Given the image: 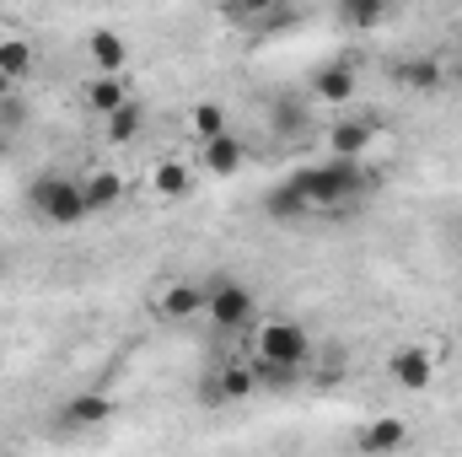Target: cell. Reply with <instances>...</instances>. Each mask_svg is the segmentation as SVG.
<instances>
[{
    "label": "cell",
    "instance_id": "15",
    "mask_svg": "<svg viewBox=\"0 0 462 457\" xmlns=\"http://www.w3.org/2000/svg\"><path fill=\"white\" fill-rule=\"evenodd\" d=\"M87 54H92V65H97V70H108V76H118V70L129 65V43L118 38L114 27H97V33L87 38Z\"/></svg>",
    "mask_w": 462,
    "mask_h": 457
},
{
    "label": "cell",
    "instance_id": "29",
    "mask_svg": "<svg viewBox=\"0 0 462 457\" xmlns=\"http://www.w3.org/2000/svg\"><path fill=\"white\" fill-rule=\"evenodd\" d=\"M274 5H285V0H274Z\"/></svg>",
    "mask_w": 462,
    "mask_h": 457
},
{
    "label": "cell",
    "instance_id": "23",
    "mask_svg": "<svg viewBox=\"0 0 462 457\" xmlns=\"http://www.w3.org/2000/svg\"><path fill=\"white\" fill-rule=\"evenodd\" d=\"M253 371H258V382H269V387H296V366H280V360H263V355H253Z\"/></svg>",
    "mask_w": 462,
    "mask_h": 457
},
{
    "label": "cell",
    "instance_id": "28",
    "mask_svg": "<svg viewBox=\"0 0 462 457\" xmlns=\"http://www.w3.org/2000/svg\"><path fill=\"white\" fill-rule=\"evenodd\" d=\"M0 269H5V258H0Z\"/></svg>",
    "mask_w": 462,
    "mask_h": 457
},
{
    "label": "cell",
    "instance_id": "3",
    "mask_svg": "<svg viewBox=\"0 0 462 457\" xmlns=\"http://www.w3.org/2000/svg\"><path fill=\"white\" fill-rule=\"evenodd\" d=\"M205 318L221 329V334H236L258 318V302H253V285L231 280V275H216L205 280Z\"/></svg>",
    "mask_w": 462,
    "mask_h": 457
},
{
    "label": "cell",
    "instance_id": "4",
    "mask_svg": "<svg viewBox=\"0 0 462 457\" xmlns=\"http://www.w3.org/2000/svg\"><path fill=\"white\" fill-rule=\"evenodd\" d=\"M258 355L301 371V366L312 360V334H307V323H296V318H269V323L258 329Z\"/></svg>",
    "mask_w": 462,
    "mask_h": 457
},
{
    "label": "cell",
    "instance_id": "5",
    "mask_svg": "<svg viewBox=\"0 0 462 457\" xmlns=\"http://www.w3.org/2000/svg\"><path fill=\"white\" fill-rule=\"evenodd\" d=\"M360 98V70L345 65V60H334V65H318L312 70V103H323V108H349Z\"/></svg>",
    "mask_w": 462,
    "mask_h": 457
},
{
    "label": "cell",
    "instance_id": "20",
    "mask_svg": "<svg viewBox=\"0 0 462 457\" xmlns=\"http://www.w3.org/2000/svg\"><path fill=\"white\" fill-rule=\"evenodd\" d=\"M151 189H156V200H183L189 194V167L183 162H162L156 178H151Z\"/></svg>",
    "mask_w": 462,
    "mask_h": 457
},
{
    "label": "cell",
    "instance_id": "11",
    "mask_svg": "<svg viewBox=\"0 0 462 457\" xmlns=\"http://www.w3.org/2000/svg\"><path fill=\"white\" fill-rule=\"evenodd\" d=\"M253 387H258V371L253 366H221L205 382V398L210 404H242V398H253Z\"/></svg>",
    "mask_w": 462,
    "mask_h": 457
},
{
    "label": "cell",
    "instance_id": "16",
    "mask_svg": "<svg viewBox=\"0 0 462 457\" xmlns=\"http://www.w3.org/2000/svg\"><path fill=\"white\" fill-rule=\"evenodd\" d=\"M81 194H87V210L97 216V210H114L118 200H124V178H118L114 167H97L92 178H81Z\"/></svg>",
    "mask_w": 462,
    "mask_h": 457
},
{
    "label": "cell",
    "instance_id": "12",
    "mask_svg": "<svg viewBox=\"0 0 462 457\" xmlns=\"http://www.w3.org/2000/svg\"><path fill=\"white\" fill-rule=\"evenodd\" d=\"M355 447H360V452H398V447H409V425H403L398 415H382V420H371V425L355 436Z\"/></svg>",
    "mask_w": 462,
    "mask_h": 457
},
{
    "label": "cell",
    "instance_id": "8",
    "mask_svg": "<svg viewBox=\"0 0 462 457\" xmlns=\"http://www.w3.org/2000/svg\"><path fill=\"white\" fill-rule=\"evenodd\" d=\"M108 420H114V398L108 393H76V398L60 404V425L65 431H97Z\"/></svg>",
    "mask_w": 462,
    "mask_h": 457
},
{
    "label": "cell",
    "instance_id": "14",
    "mask_svg": "<svg viewBox=\"0 0 462 457\" xmlns=\"http://www.w3.org/2000/svg\"><path fill=\"white\" fill-rule=\"evenodd\" d=\"M263 216H269V221H307V216H312V205H307V194L285 178L280 189H269V194H263Z\"/></svg>",
    "mask_w": 462,
    "mask_h": 457
},
{
    "label": "cell",
    "instance_id": "19",
    "mask_svg": "<svg viewBox=\"0 0 462 457\" xmlns=\"http://www.w3.org/2000/svg\"><path fill=\"white\" fill-rule=\"evenodd\" d=\"M0 70H11L16 81L32 76V43L16 38V33H0Z\"/></svg>",
    "mask_w": 462,
    "mask_h": 457
},
{
    "label": "cell",
    "instance_id": "25",
    "mask_svg": "<svg viewBox=\"0 0 462 457\" xmlns=\"http://www.w3.org/2000/svg\"><path fill=\"white\" fill-rule=\"evenodd\" d=\"M22 124H27V103L11 92V98L0 103V129H22Z\"/></svg>",
    "mask_w": 462,
    "mask_h": 457
},
{
    "label": "cell",
    "instance_id": "10",
    "mask_svg": "<svg viewBox=\"0 0 462 457\" xmlns=\"http://www.w3.org/2000/svg\"><path fill=\"white\" fill-rule=\"evenodd\" d=\"M371 140H376V124H371V118H360V114L334 118V129H328V156H365Z\"/></svg>",
    "mask_w": 462,
    "mask_h": 457
},
{
    "label": "cell",
    "instance_id": "24",
    "mask_svg": "<svg viewBox=\"0 0 462 457\" xmlns=\"http://www.w3.org/2000/svg\"><path fill=\"white\" fill-rule=\"evenodd\" d=\"M274 129H280V135H301V124H307V114H301V103H291V98H280V103H274Z\"/></svg>",
    "mask_w": 462,
    "mask_h": 457
},
{
    "label": "cell",
    "instance_id": "27",
    "mask_svg": "<svg viewBox=\"0 0 462 457\" xmlns=\"http://www.w3.org/2000/svg\"><path fill=\"white\" fill-rule=\"evenodd\" d=\"M11 156V129H0V162Z\"/></svg>",
    "mask_w": 462,
    "mask_h": 457
},
{
    "label": "cell",
    "instance_id": "17",
    "mask_svg": "<svg viewBox=\"0 0 462 457\" xmlns=\"http://www.w3.org/2000/svg\"><path fill=\"white\" fill-rule=\"evenodd\" d=\"M140 129H145V103H134V98H129V103H118L114 114L103 118V135H108V145H129Z\"/></svg>",
    "mask_w": 462,
    "mask_h": 457
},
{
    "label": "cell",
    "instance_id": "26",
    "mask_svg": "<svg viewBox=\"0 0 462 457\" xmlns=\"http://www.w3.org/2000/svg\"><path fill=\"white\" fill-rule=\"evenodd\" d=\"M11 92H16V76H11V70H0V103H5Z\"/></svg>",
    "mask_w": 462,
    "mask_h": 457
},
{
    "label": "cell",
    "instance_id": "1",
    "mask_svg": "<svg viewBox=\"0 0 462 457\" xmlns=\"http://www.w3.org/2000/svg\"><path fill=\"white\" fill-rule=\"evenodd\" d=\"M291 183L307 194L312 210H345V205H360V200H365L371 173H365V156H328V162H318V167L291 173Z\"/></svg>",
    "mask_w": 462,
    "mask_h": 457
},
{
    "label": "cell",
    "instance_id": "22",
    "mask_svg": "<svg viewBox=\"0 0 462 457\" xmlns=\"http://www.w3.org/2000/svg\"><path fill=\"white\" fill-rule=\"evenodd\" d=\"M382 11H387V0H339V16L349 27H376Z\"/></svg>",
    "mask_w": 462,
    "mask_h": 457
},
{
    "label": "cell",
    "instance_id": "21",
    "mask_svg": "<svg viewBox=\"0 0 462 457\" xmlns=\"http://www.w3.org/2000/svg\"><path fill=\"white\" fill-rule=\"evenodd\" d=\"M189 129L199 135V140H210V135H221V129H231V118L221 103H199V108H189Z\"/></svg>",
    "mask_w": 462,
    "mask_h": 457
},
{
    "label": "cell",
    "instance_id": "13",
    "mask_svg": "<svg viewBox=\"0 0 462 457\" xmlns=\"http://www.w3.org/2000/svg\"><path fill=\"white\" fill-rule=\"evenodd\" d=\"M393 81H398V87H409V92H436L447 76H441V60L420 54V60H398V65H393Z\"/></svg>",
    "mask_w": 462,
    "mask_h": 457
},
{
    "label": "cell",
    "instance_id": "6",
    "mask_svg": "<svg viewBox=\"0 0 462 457\" xmlns=\"http://www.w3.org/2000/svg\"><path fill=\"white\" fill-rule=\"evenodd\" d=\"M156 318H167V323H194V318H205V285H199V280H167V285L156 291Z\"/></svg>",
    "mask_w": 462,
    "mask_h": 457
},
{
    "label": "cell",
    "instance_id": "18",
    "mask_svg": "<svg viewBox=\"0 0 462 457\" xmlns=\"http://www.w3.org/2000/svg\"><path fill=\"white\" fill-rule=\"evenodd\" d=\"M118 103H129V92H124V81H118V76H108V70H97V76H92V81H87V108H92V114H114Z\"/></svg>",
    "mask_w": 462,
    "mask_h": 457
},
{
    "label": "cell",
    "instance_id": "9",
    "mask_svg": "<svg viewBox=\"0 0 462 457\" xmlns=\"http://www.w3.org/2000/svg\"><path fill=\"white\" fill-rule=\"evenodd\" d=\"M199 162H205V173H216V178H236L242 162H247V145H242L231 129H221V135L199 140Z\"/></svg>",
    "mask_w": 462,
    "mask_h": 457
},
{
    "label": "cell",
    "instance_id": "7",
    "mask_svg": "<svg viewBox=\"0 0 462 457\" xmlns=\"http://www.w3.org/2000/svg\"><path fill=\"white\" fill-rule=\"evenodd\" d=\"M387 377H393L403 393H425V387L436 382V355L420 350V344H403V350L387 355Z\"/></svg>",
    "mask_w": 462,
    "mask_h": 457
},
{
    "label": "cell",
    "instance_id": "2",
    "mask_svg": "<svg viewBox=\"0 0 462 457\" xmlns=\"http://www.w3.org/2000/svg\"><path fill=\"white\" fill-rule=\"evenodd\" d=\"M27 210L43 221V227H76L87 221V194H81V178H65V173H43L27 183Z\"/></svg>",
    "mask_w": 462,
    "mask_h": 457
}]
</instances>
